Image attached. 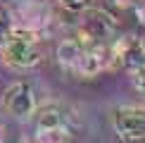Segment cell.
Listing matches in <instances>:
<instances>
[{
  "label": "cell",
  "instance_id": "obj_3",
  "mask_svg": "<svg viewBox=\"0 0 145 143\" xmlns=\"http://www.w3.org/2000/svg\"><path fill=\"white\" fill-rule=\"evenodd\" d=\"M3 105L5 110L10 112L12 117H19V119H26L33 115L36 110V95H33V88L29 86L26 81H17L5 91L3 95Z\"/></svg>",
  "mask_w": 145,
  "mask_h": 143
},
{
  "label": "cell",
  "instance_id": "obj_1",
  "mask_svg": "<svg viewBox=\"0 0 145 143\" xmlns=\"http://www.w3.org/2000/svg\"><path fill=\"white\" fill-rule=\"evenodd\" d=\"M0 52L5 62L14 67H33L40 62L38 36L29 29H10L0 41Z\"/></svg>",
  "mask_w": 145,
  "mask_h": 143
},
{
  "label": "cell",
  "instance_id": "obj_9",
  "mask_svg": "<svg viewBox=\"0 0 145 143\" xmlns=\"http://www.w3.org/2000/svg\"><path fill=\"white\" fill-rule=\"evenodd\" d=\"M10 31V17H7V12H5V7L0 5V41H3V36Z\"/></svg>",
  "mask_w": 145,
  "mask_h": 143
},
{
  "label": "cell",
  "instance_id": "obj_2",
  "mask_svg": "<svg viewBox=\"0 0 145 143\" xmlns=\"http://www.w3.org/2000/svg\"><path fill=\"white\" fill-rule=\"evenodd\" d=\"M114 31V19L107 14L105 10H86L78 19L76 33H78V43L81 48H98L107 45V38Z\"/></svg>",
  "mask_w": 145,
  "mask_h": 143
},
{
  "label": "cell",
  "instance_id": "obj_4",
  "mask_svg": "<svg viewBox=\"0 0 145 143\" xmlns=\"http://www.w3.org/2000/svg\"><path fill=\"white\" fill-rule=\"evenodd\" d=\"M114 129L121 141L145 138V107H119L114 112Z\"/></svg>",
  "mask_w": 145,
  "mask_h": 143
},
{
  "label": "cell",
  "instance_id": "obj_7",
  "mask_svg": "<svg viewBox=\"0 0 145 143\" xmlns=\"http://www.w3.org/2000/svg\"><path fill=\"white\" fill-rule=\"evenodd\" d=\"M133 86H136L140 93H145V62L138 64V67L133 69Z\"/></svg>",
  "mask_w": 145,
  "mask_h": 143
},
{
  "label": "cell",
  "instance_id": "obj_8",
  "mask_svg": "<svg viewBox=\"0 0 145 143\" xmlns=\"http://www.w3.org/2000/svg\"><path fill=\"white\" fill-rule=\"evenodd\" d=\"M62 5H64L67 10L78 12V10H86L88 5H90V0H62Z\"/></svg>",
  "mask_w": 145,
  "mask_h": 143
},
{
  "label": "cell",
  "instance_id": "obj_5",
  "mask_svg": "<svg viewBox=\"0 0 145 143\" xmlns=\"http://www.w3.org/2000/svg\"><path fill=\"white\" fill-rule=\"evenodd\" d=\"M62 129V112L57 107H43L36 115V131H52Z\"/></svg>",
  "mask_w": 145,
  "mask_h": 143
},
{
  "label": "cell",
  "instance_id": "obj_6",
  "mask_svg": "<svg viewBox=\"0 0 145 143\" xmlns=\"http://www.w3.org/2000/svg\"><path fill=\"white\" fill-rule=\"evenodd\" d=\"M81 43L78 41H64L62 45H59V50H57V55L59 60H62V64H69V67H76V62H78V57H81Z\"/></svg>",
  "mask_w": 145,
  "mask_h": 143
},
{
  "label": "cell",
  "instance_id": "obj_11",
  "mask_svg": "<svg viewBox=\"0 0 145 143\" xmlns=\"http://www.w3.org/2000/svg\"><path fill=\"white\" fill-rule=\"evenodd\" d=\"M0 143H3V127H0Z\"/></svg>",
  "mask_w": 145,
  "mask_h": 143
},
{
  "label": "cell",
  "instance_id": "obj_10",
  "mask_svg": "<svg viewBox=\"0 0 145 143\" xmlns=\"http://www.w3.org/2000/svg\"><path fill=\"white\" fill-rule=\"evenodd\" d=\"M138 45H140V50H143V55H145V36L140 38V43H138Z\"/></svg>",
  "mask_w": 145,
  "mask_h": 143
}]
</instances>
